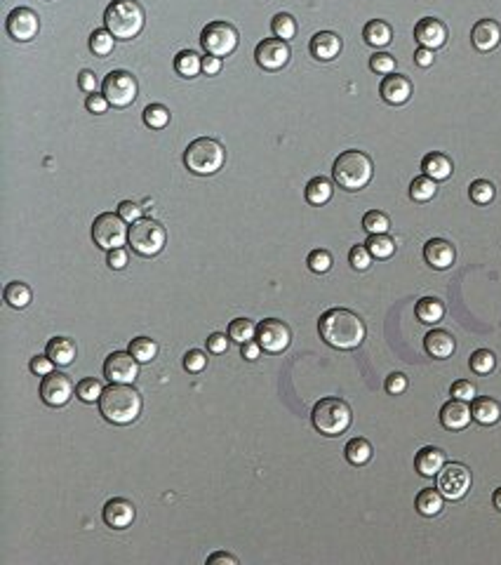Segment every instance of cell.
<instances>
[{
	"label": "cell",
	"mask_w": 501,
	"mask_h": 565,
	"mask_svg": "<svg viewBox=\"0 0 501 565\" xmlns=\"http://www.w3.org/2000/svg\"><path fill=\"white\" fill-rule=\"evenodd\" d=\"M318 332L320 339L332 349L339 351H351L358 349L365 339V323L356 311L351 309H330L325 311L318 321Z\"/></svg>",
	"instance_id": "obj_1"
},
{
	"label": "cell",
	"mask_w": 501,
	"mask_h": 565,
	"mask_svg": "<svg viewBox=\"0 0 501 565\" xmlns=\"http://www.w3.org/2000/svg\"><path fill=\"white\" fill-rule=\"evenodd\" d=\"M99 412L109 424L127 427L141 415V396L130 384H111L99 398Z\"/></svg>",
	"instance_id": "obj_2"
},
{
	"label": "cell",
	"mask_w": 501,
	"mask_h": 565,
	"mask_svg": "<svg viewBox=\"0 0 501 565\" xmlns=\"http://www.w3.org/2000/svg\"><path fill=\"white\" fill-rule=\"evenodd\" d=\"M104 26L116 40H132L144 28V10L137 0H111L104 12Z\"/></svg>",
	"instance_id": "obj_3"
},
{
	"label": "cell",
	"mask_w": 501,
	"mask_h": 565,
	"mask_svg": "<svg viewBox=\"0 0 501 565\" xmlns=\"http://www.w3.org/2000/svg\"><path fill=\"white\" fill-rule=\"evenodd\" d=\"M374 165L370 160V155H365L363 151H344L339 153V158L332 165V177L342 189L346 191H360L365 189L372 179Z\"/></svg>",
	"instance_id": "obj_4"
},
{
	"label": "cell",
	"mask_w": 501,
	"mask_h": 565,
	"mask_svg": "<svg viewBox=\"0 0 501 565\" xmlns=\"http://www.w3.org/2000/svg\"><path fill=\"white\" fill-rule=\"evenodd\" d=\"M226 162V151L222 141L212 137H198L186 146L183 151V165L198 177L215 174L224 167Z\"/></svg>",
	"instance_id": "obj_5"
},
{
	"label": "cell",
	"mask_w": 501,
	"mask_h": 565,
	"mask_svg": "<svg viewBox=\"0 0 501 565\" xmlns=\"http://www.w3.org/2000/svg\"><path fill=\"white\" fill-rule=\"evenodd\" d=\"M353 412L349 408V403L342 398H320L313 405V412H310V422L318 434L322 436H342L346 429L351 427Z\"/></svg>",
	"instance_id": "obj_6"
},
{
	"label": "cell",
	"mask_w": 501,
	"mask_h": 565,
	"mask_svg": "<svg viewBox=\"0 0 501 565\" xmlns=\"http://www.w3.org/2000/svg\"><path fill=\"white\" fill-rule=\"evenodd\" d=\"M130 247L132 252H137L139 257L151 259L155 254L162 252V247L167 243V231L165 226L155 219H144L141 217L139 222H134L130 226Z\"/></svg>",
	"instance_id": "obj_7"
},
{
	"label": "cell",
	"mask_w": 501,
	"mask_h": 565,
	"mask_svg": "<svg viewBox=\"0 0 501 565\" xmlns=\"http://www.w3.org/2000/svg\"><path fill=\"white\" fill-rule=\"evenodd\" d=\"M125 224L127 222L120 215L102 212V215L95 217V222H92V240H95V245H99L102 250L123 247L127 240H130V231H127Z\"/></svg>",
	"instance_id": "obj_8"
},
{
	"label": "cell",
	"mask_w": 501,
	"mask_h": 565,
	"mask_svg": "<svg viewBox=\"0 0 501 565\" xmlns=\"http://www.w3.org/2000/svg\"><path fill=\"white\" fill-rule=\"evenodd\" d=\"M238 31L229 21H210L200 33V45L207 54L215 56H229L238 47Z\"/></svg>",
	"instance_id": "obj_9"
},
{
	"label": "cell",
	"mask_w": 501,
	"mask_h": 565,
	"mask_svg": "<svg viewBox=\"0 0 501 565\" xmlns=\"http://www.w3.org/2000/svg\"><path fill=\"white\" fill-rule=\"evenodd\" d=\"M137 92H139L137 78H134L132 73H127V71H120V69L111 71L102 83V95H106L109 104L116 106V109H125V106H130L134 99H137Z\"/></svg>",
	"instance_id": "obj_10"
},
{
	"label": "cell",
	"mask_w": 501,
	"mask_h": 565,
	"mask_svg": "<svg viewBox=\"0 0 501 565\" xmlns=\"http://www.w3.org/2000/svg\"><path fill=\"white\" fill-rule=\"evenodd\" d=\"M471 471L469 466L459 464V462H449L445 464L440 473H437V490L442 492L445 499H461L466 492L471 490Z\"/></svg>",
	"instance_id": "obj_11"
},
{
	"label": "cell",
	"mask_w": 501,
	"mask_h": 565,
	"mask_svg": "<svg viewBox=\"0 0 501 565\" xmlns=\"http://www.w3.org/2000/svg\"><path fill=\"white\" fill-rule=\"evenodd\" d=\"M73 393H76L73 381L64 372H49L40 381V398L49 408H64L73 398Z\"/></svg>",
	"instance_id": "obj_12"
},
{
	"label": "cell",
	"mask_w": 501,
	"mask_h": 565,
	"mask_svg": "<svg viewBox=\"0 0 501 565\" xmlns=\"http://www.w3.org/2000/svg\"><path fill=\"white\" fill-rule=\"evenodd\" d=\"M289 56H292V52H289L287 40H282V38H264L257 45V49H254V61H257V66L264 71H271V73L273 71L285 69Z\"/></svg>",
	"instance_id": "obj_13"
},
{
	"label": "cell",
	"mask_w": 501,
	"mask_h": 565,
	"mask_svg": "<svg viewBox=\"0 0 501 565\" xmlns=\"http://www.w3.org/2000/svg\"><path fill=\"white\" fill-rule=\"evenodd\" d=\"M104 377L111 384H132L139 377V360L130 351H113L104 363Z\"/></svg>",
	"instance_id": "obj_14"
},
{
	"label": "cell",
	"mask_w": 501,
	"mask_h": 565,
	"mask_svg": "<svg viewBox=\"0 0 501 565\" xmlns=\"http://www.w3.org/2000/svg\"><path fill=\"white\" fill-rule=\"evenodd\" d=\"M7 35L17 42H28L33 40L40 31V19L31 7H14V10L7 14L5 21Z\"/></svg>",
	"instance_id": "obj_15"
},
{
	"label": "cell",
	"mask_w": 501,
	"mask_h": 565,
	"mask_svg": "<svg viewBox=\"0 0 501 565\" xmlns=\"http://www.w3.org/2000/svg\"><path fill=\"white\" fill-rule=\"evenodd\" d=\"M257 342L268 353H282L292 342V332L278 318H266L257 325Z\"/></svg>",
	"instance_id": "obj_16"
},
{
	"label": "cell",
	"mask_w": 501,
	"mask_h": 565,
	"mask_svg": "<svg viewBox=\"0 0 501 565\" xmlns=\"http://www.w3.org/2000/svg\"><path fill=\"white\" fill-rule=\"evenodd\" d=\"M414 38H416V42H419L421 47L437 49V47H442L445 42H447V26H445L440 19L423 17V19L416 21Z\"/></svg>",
	"instance_id": "obj_17"
},
{
	"label": "cell",
	"mask_w": 501,
	"mask_h": 565,
	"mask_svg": "<svg viewBox=\"0 0 501 565\" xmlns=\"http://www.w3.org/2000/svg\"><path fill=\"white\" fill-rule=\"evenodd\" d=\"M379 95L386 104L402 106L405 102H409V97H412V83H409V78H405V76L388 73V76H384V81H381V85H379Z\"/></svg>",
	"instance_id": "obj_18"
},
{
	"label": "cell",
	"mask_w": 501,
	"mask_h": 565,
	"mask_svg": "<svg viewBox=\"0 0 501 565\" xmlns=\"http://www.w3.org/2000/svg\"><path fill=\"white\" fill-rule=\"evenodd\" d=\"M134 521V504L125 497H113L104 504V523L113 530L130 528Z\"/></svg>",
	"instance_id": "obj_19"
},
{
	"label": "cell",
	"mask_w": 501,
	"mask_h": 565,
	"mask_svg": "<svg viewBox=\"0 0 501 565\" xmlns=\"http://www.w3.org/2000/svg\"><path fill=\"white\" fill-rule=\"evenodd\" d=\"M454 245L447 243L445 238H430L426 245H423V259H426L428 266L437 268V271H445L454 264Z\"/></svg>",
	"instance_id": "obj_20"
},
{
	"label": "cell",
	"mask_w": 501,
	"mask_h": 565,
	"mask_svg": "<svg viewBox=\"0 0 501 565\" xmlns=\"http://www.w3.org/2000/svg\"><path fill=\"white\" fill-rule=\"evenodd\" d=\"M471 420H473V412H471V408L466 400L452 398V400L445 403L442 410H440V424L449 431L466 429L471 424Z\"/></svg>",
	"instance_id": "obj_21"
},
{
	"label": "cell",
	"mask_w": 501,
	"mask_h": 565,
	"mask_svg": "<svg viewBox=\"0 0 501 565\" xmlns=\"http://www.w3.org/2000/svg\"><path fill=\"white\" fill-rule=\"evenodd\" d=\"M473 47L478 52H492L501 42V26L494 19H480L471 31Z\"/></svg>",
	"instance_id": "obj_22"
},
{
	"label": "cell",
	"mask_w": 501,
	"mask_h": 565,
	"mask_svg": "<svg viewBox=\"0 0 501 565\" xmlns=\"http://www.w3.org/2000/svg\"><path fill=\"white\" fill-rule=\"evenodd\" d=\"M308 49H310V54H313V59L332 61L334 56H339V52H342V38L332 31H320L310 38Z\"/></svg>",
	"instance_id": "obj_23"
},
{
	"label": "cell",
	"mask_w": 501,
	"mask_h": 565,
	"mask_svg": "<svg viewBox=\"0 0 501 565\" xmlns=\"http://www.w3.org/2000/svg\"><path fill=\"white\" fill-rule=\"evenodd\" d=\"M445 464H447L445 462V452L440 448H433V445L421 448L414 457V469L419 471V476H426V478L437 476Z\"/></svg>",
	"instance_id": "obj_24"
},
{
	"label": "cell",
	"mask_w": 501,
	"mask_h": 565,
	"mask_svg": "<svg viewBox=\"0 0 501 565\" xmlns=\"http://www.w3.org/2000/svg\"><path fill=\"white\" fill-rule=\"evenodd\" d=\"M423 346H426L428 356L433 358H449L457 349V342L449 332L445 330H430L426 339H423Z\"/></svg>",
	"instance_id": "obj_25"
},
{
	"label": "cell",
	"mask_w": 501,
	"mask_h": 565,
	"mask_svg": "<svg viewBox=\"0 0 501 565\" xmlns=\"http://www.w3.org/2000/svg\"><path fill=\"white\" fill-rule=\"evenodd\" d=\"M471 412L473 420L483 424V427H492V424H497L501 420V405L494 398H487V396H476L473 398Z\"/></svg>",
	"instance_id": "obj_26"
},
{
	"label": "cell",
	"mask_w": 501,
	"mask_h": 565,
	"mask_svg": "<svg viewBox=\"0 0 501 565\" xmlns=\"http://www.w3.org/2000/svg\"><path fill=\"white\" fill-rule=\"evenodd\" d=\"M45 353L54 360V365L66 367L76 360V342L68 337H52L45 346Z\"/></svg>",
	"instance_id": "obj_27"
},
{
	"label": "cell",
	"mask_w": 501,
	"mask_h": 565,
	"mask_svg": "<svg viewBox=\"0 0 501 565\" xmlns=\"http://www.w3.org/2000/svg\"><path fill=\"white\" fill-rule=\"evenodd\" d=\"M421 170H423V174H428L430 179H435V182H445V179H449L452 177V160L447 158L445 153H426L423 155V160H421Z\"/></svg>",
	"instance_id": "obj_28"
},
{
	"label": "cell",
	"mask_w": 501,
	"mask_h": 565,
	"mask_svg": "<svg viewBox=\"0 0 501 565\" xmlns=\"http://www.w3.org/2000/svg\"><path fill=\"white\" fill-rule=\"evenodd\" d=\"M363 38H365L367 45H372V47H386L388 42L393 40V31L386 21L372 19V21H367L365 28H363Z\"/></svg>",
	"instance_id": "obj_29"
},
{
	"label": "cell",
	"mask_w": 501,
	"mask_h": 565,
	"mask_svg": "<svg viewBox=\"0 0 501 565\" xmlns=\"http://www.w3.org/2000/svg\"><path fill=\"white\" fill-rule=\"evenodd\" d=\"M414 314L421 323H426V325L440 323L442 316H445V304L437 299V297H423V299L416 302Z\"/></svg>",
	"instance_id": "obj_30"
},
{
	"label": "cell",
	"mask_w": 501,
	"mask_h": 565,
	"mask_svg": "<svg viewBox=\"0 0 501 565\" xmlns=\"http://www.w3.org/2000/svg\"><path fill=\"white\" fill-rule=\"evenodd\" d=\"M416 511L421 516H426V518H433L442 511V492L440 490H433V487H426V490H421L416 494Z\"/></svg>",
	"instance_id": "obj_31"
},
{
	"label": "cell",
	"mask_w": 501,
	"mask_h": 565,
	"mask_svg": "<svg viewBox=\"0 0 501 565\" xmlns=\"http://www.w3.org/2000/svg\"><path fill=\"white\" fill-rule=\"evenodd\" d=\"M174 71L181 78H195L203 71V56H198L193 49H181L174 56Z\"/></svg>",
	"instance_id": "obj_32"
},
{
	"label": "cell",
	"mask_w": 501,
	"mask_h": 565,
	"mask_svg": "<svg viewBox=\"0 0 501 565\" xmlns=\"http://www.w3.org/2000/svg\"><path fill=\"white\" fill-rule=\"evenodd\" d=\"M332 182L330 179H325V177H313L308 184H306V189H303V196H306V201L310 205H325L332 198Z\"/></svg>",
	"instance_id": "obj_33"
},
{
	"label": "cell",
	"mask_w": 501,
	"mask_h": 565,
	"mask_svg": "<svg viewBox=\"0 0 501 565\" xmlns=\"http://www.w3.org/2000/svg\"><path fill=\"white\" fill-rule=\"evenodd\" d=\"M5 302L10 304L12 309H26L28 304H31V287L26 285V282H19V280H12V282H7L5 285Z\"/></svg>",
	"instance_id": "obj_34"
},
{
	"label": "cell",
	"mask_w": 501,
	"mask_h": 565,
	"mask_svg": "<svg viewBox=\"0 0 501 565\" xmlns=\"http://www.w3.org/2000/svg\"><path fill=\"white\" fill-rule=\"evenodd\" d=\"M346 459H349V464L353 466H363L372 459V445L370 441H365V438H351L349 443H346Z\"/></svg>",
	"instance_id": "obj_35"
},
{
	"label": "cell",
	"mask_w": 501,
	"mask_h": 565,
	"mask_svg": "<svg viewBox=\"0 0 501 565\" xmlns=\"http://www.w3.org/2000/svg\"><path fill=\"white\" fill-rule=\"evenodd\" d=\"M435 179H430L428 174H421V177H414L412 184H409V198L416 203H426L430 198L435 196Z\"/></svg>",
	"instance_id": "obj_36"
},
{
	"label": "cell",
	"mask_w": 501,
	"mask_h": 565,
	"mask_svg": "<svg viewBox=\"0 0 501 565\" xmlns=\"http://www.w3.org/2000/svg\"><path fill=\"white\" fill-rule=\"evenodd\" d=\"M113 42H116V35H113L109 28H97L95 33L90 35V49L95 56H109L113 52Z\"/></svg>",
	"instance_id": "obj_37"
},
{
	"label": "cell",
	"mask_w": 501,
	"mask_h": 565,
	"mask_svg": "<svg viewBox=\"0 0 501 565\" xmlns=\"http://www.w3.org/2000/svg\"><path fill=\"white\" fill-rule=\"evenodd\" d=\"M254 337H257V325H254L250 318H236V321H231L229 339H233V342H238V344H245Z\"/></svg>",
	"instance_id": "obj_38"
},
{
	"label": "cell",
	"mask_w": 501,
	"mask_h": 565,
	"mask_svg": "<svg viewBox=\"0 0 501 565\" xmlns=\"http://www.w3.org/2000/svg\"><path fill=\"white\" fill-rule=\"evenodd\" d=\"M130 353L139 363H151V360L158 356V344L148 337H137L130 342Z\"/></svg>",
	"instance_id": "obj_39"
},
{
	"label": "cell",
	"mask_w": 501,
	"mask_h": 565,
	"mask_svg": "<svg viewBox=\"0 0 501 565\" xmlns=\"http://www.w3.org/2000/svg\"><path fill=\"white\" fill-rule=\"evenodd\" d=\"M365 245H367V250L372 252V257H377V259H388L395 252V240L388 238L386 233H374Z\"/></svg>",
	"instance_id": "obj_40"
},
{
	"label": "cell",
	"mask_w": 501,
	"mask_h": 565,
	"mask_svg": "<svg viewBox=\"0 0 501 565\" xmlns=\"http://www.w3.org/2000/svg\"><path fill=\"white\" fill-rule=\"evenodd\" d=\"M169 123V109L162 104H148L144 109V125L151 130H162Z\"/></svg>",
	"instance_id": "obj_41"
},
{
	"label": "cell",
	"mask_w": 501,
	"mask_h": 565,
	"mask_svg": "<svg viewBox=\"0 0 501 565\" xmlns=\"http://www.w3.org/2000/svg\"><path fill=\"white\" fill-rule=\"evenodd\" d=\"M104 393V386L102 381L95 379V377H87V379H80L76 384V396L80 398L83 403H99Z\"/></svg>",
	"instance_id": "obj_42"
},
{
	"label": "cell",
	"mask_w": 501,
	"mask_h": 565,
	"mask_svg": "<svg viewBox=\"0 0 501 565\" xmlns=\"http://www.w3.org/2000/svg\"><path fill=\"white\" fill-rule=\"evenodd\" d=\"M271 31H273L275 38L289 40V38H294V33H296V21H294L292 14L280 12V14H275L273 21H271Z\"/></svg>",
	"instance_id": "obj_43"
},
{
	"label": "cell",
	"mask_w": 501,
	"mask_h": 565,
	"mask_svg": "<svg viewBox=\"0 0 501 565\" xmlns=\"http://www.w3.org/2000/svg\"><path fill=\"white\" fill-rule=\"evenodd\" d=\"M471 370L476 374H490L494 367H497V358L490 349H478L471 353Z\"/></svg>",
	"instance_id": "obj_44"
},
{
	"label": "cell",
	"mask_w": 501,
	"mask_h": 565,
	"mask_svg": "<svg viewBox=\"0 0 501 565\" xmlns=\"http://www.w3.org/2000/svg\"><path fill=\"white\" fill-rule=\"evenodd\" d=\"M363 229L370 233V236H374V233H386L391 229V219H388L384 212L370 210V212H365V217H363Z\"/></svg>",
	"instance_id": "obj_45"
},
{
	"label": "cell",
	"mask_w": 501,
	"mask_h": 565,
	"mask_svg": "<svg viewBox=\"0 0 501 565\" xmlns=\"http://www.w3.org/2000/svg\"><path fill=\"white\" fill-rule=\"evenodd\" d=\"M471 201L476 205H487L494 201V184L487 179H476L469 189Z\"/></svg>",
	"instance_id": "obj_46"
},
{
	"label": "cell",
	"mask_w": 501,
	"mask_h": 565,
	"mask_svg": "<svg viewBox=\"0 0 501 565\" xmlns=\"http://www.w3.org/2000/svg\"><path fill=\"white\" fill-rule=\"evenodd\" d=\"M349 261L356 271H367L372 266V252L367 250V245H353L349 252Z\"/></svg>",
	"instance_id": "obj_47"
},
{
	"label": "cell",
	"mask_w": 501,
	"mask_h": 565,
	"mask_svg": "<svg viewBox=\"0 0 501 565\" xmlns=\"http://www.w3.org/2000/svg\"><path fill=\"white\" fill-rule=\"evenodd\" d=\"M306 264L313 273H327L332 268V254L327 250H320V247H318V250L308 254Z\"/></svg>",
	"instance_id": "obj_48"
},
{
	"label": "cell",
	"mask_w": 501,
	"mask_h": 565,
	"mask_svg": "<svg viewBox=\"0 0 501 565\" xmlns=\"http://www.w3.org/2000/svg\"><path fill=\"white\" fill-rule=\"evenodd\" d=\"M207 367V353H203L200 349H191L186 356H183V370L186 372H203Z\"/></svg>",
	"instance_id": "obj_49"
},
{
	"label": "cell",
	"mask_w": 501,
	"mask_h": 565,
	"mask_svg": "<svg viewBox=\"0 0 501 565\" xmlns=\"http://www.w3.org/2000/svg\"><path fill=\"white\" fill-rule=\"evenodd\" d=\"M370 69L374 71V73H381V76L393 73V71H395V56L386 54V52L374 54L370 59Z\"/></svg>",
	"instance_id": "obj_50"
},
{
	"label": "cell",
	"mask_w": 501,
	"mask_h": 565,
	"mask_svg": "<svg viewBox=\"0 0 501 565\" xmlns=\"http://www.w3.org/2000/svg\"><path fill=\"white\" fill-rule=\"evenodd\" d=\"M449 393H452V398H459V400L469 403V400L476 398V386H473L471 381H466V379H457L454 384H452Z\"/></svg>",
	"instance_id": "obj_51"
},
{
	"label": "cell",
	"mask_w": 501,
	"mask_h": 565,
	"mask_svg": "<svg viewBox=\"0 0 501 565\" xmlns=\"http://www.w3.org/2000/svg\"><path fill=\"white\" fill-rule=\"evenodd\" d=\"M118 215L123 217L127 224H134V222H139V219H141V208L137 203H132V201H123L118 205Z\"/></svg>",
	"instance_id": "obj_52"
},
{
	"label": "cell",
	"mask_w": 501,
	"mask_h": 565,
	"mask_svg": "<svg viewBox=\"0 0 501 565\" xmlns=\"http://www.w3.org/2000/svg\"><path fill=\"white\" fill-rule=\"evenodd\" d=\"M31 372L33 374H38V377H45V374H49V372H54V360L47 356H35V358H31Z\"/></svg>",
	"instance_id": "obj_53"
},
{
	"label": "cell",
	"mask_w": 501,
	"mask_h": 565,
	"mask_svg": "<svg viewBox=\"0 0 501 565\" xmlns=\"http://www.w3.org/2000/svg\"><path fill=\"white\" fill-rule=\"evenodd\" d=\"M85 106H87V111L90 113H97V116H102V113L109 111V99H106V95H97V92H92V95H87V102H85Z\"/></svg>",
	"instance_id": "obj_54"
},
{
	"label": "cell",
	"mask_w": 501,
	"mask_h": 565,
	"mask_svg": "<svg viewBox=\"0 0 501 565\" xmlns=\"http://www.w3.org/2000/svg\"><path fill=\"white\" fill-rule=\"evenodd\" d=\"M407 388V377L402 372H393L386 377V391L393 396H400Z\"/></svg>",
	"instance_id": "obj_55"
},
{
	"label": "cell",
	"mask_w": 501,
	"mask_h": 565,
	"mask_svg": "<svg viewBox=\"0 0 501 565\" xmlns=\"http://www.w3.org/2000/svg\"><path fill=\"white\" fill-rule=\"evenodd\" d=\"M78 88H80L83 92H87V95H92V92H97V88H99V81H97V76L92 73V71H80V73H78Z\"/></svg>",
	"instance_id": "obj_56"
},
{
	"label": "cell",
	"mask_w": 501,
	"mask_h": 565,
	"mask_svg": "<svg viewBox=\"0 0 501 565\" xmlns=\"http://www.w3.org/2000/svg\"><path fill=\"white\" fill-rule=\"evenodd\" d=\"M127 250L125 247H116V250H109V259H106V264H109L113 271H120V268L127 266Z\"/></svg>",
	"instance_id": "obj_57"
},
{
	"label": "cell",
	"mask_w": 501,
	"mask_h": 565,
	"mask_svg": "<svg viewBox=\"0 0 501 565\" xmlns=\"http://www.w3.org/2000/svg\"><path fill=\"white\" fill-rule=\"evenodd\" d=\"M226 349H229V339H226V335H222V332H212V335L207 337V351L210 353H224Z\"/></svg>",
	"instance_id": "obj_58"
},
{
	"label": "cell",
	"mask_w": 501,
	"mask_h": 565,
	"mask_svg": "<svg viewBox=\"0 0 501 565\" xmlns=\"http://www.w3.org/2000/svg\"><path fill=\"white\" fill-rule=\"evenodd\" d=\"M219 71H222V56H215V54L203 56V73L205 76H217Z\"/></svg>",
	"instance_id": "obj_59"
},
{
	"label": "cell",
	"mask_w": 501,
	"mask_h": 565,
	"mask_svg": "<svg viewBox=\"0 0 501 565\" xmlns=\"http://www.w3.org/2000/svg\"><path fill=\"white\" fill-rule=\"evenodd\" d=\"M240 351H243V358L245 360H257L259 353H261V344L254 342V339H250V342L240 344Z\"/></svg>",
	"instance_id": "obj_60"
},
{
	"label": "cell",
	"mask_w": 501,
	"mask_h": 565,
	"mask_svg": "<svg viewBox=\"0 0 501 565\" xmlns=\"http://www.w3.org/2000/svg\"><path fill=\"white\" fill-rule=\"evenodd\" d=\"M414 61H416V66H421V69H426L433 64V49H428V47H419L414 52Z\"/></svg>",
	"instance_id": "obj_61"
},
{
	"label": "cell",
	"mask_w": 501,
	"mask_h": 565,
	"mask_svg": "<svg viewBox=\"0 0 501 565\" xmlns=\"http://www.w3.org/2000/svg\"><path fill=\"white\" fill-rule=\"evenodd\" d=\"M207 563H210V565H215V563H229V565H238V558H236V556L224 554V551H217V554L207 556Z\"/></svg>",
	"instance_id": "obj_62"
},
{
	"label": "cell",
	"mask_w": 501,
	"mask_h": 565,
	"mask_svg": "<svg viewBox=\"0 0 501 565\" xmlns=\"http://www.w3.org/2000/svg\"><path fill=\"white\" fill-rule=\"evenodd\" d=\"M492 501H494V506H497L499 511H501V487H497V490H494V494H492Z\"/></svg>",
	"instance_id": "obj_63"
}]
</instances>
